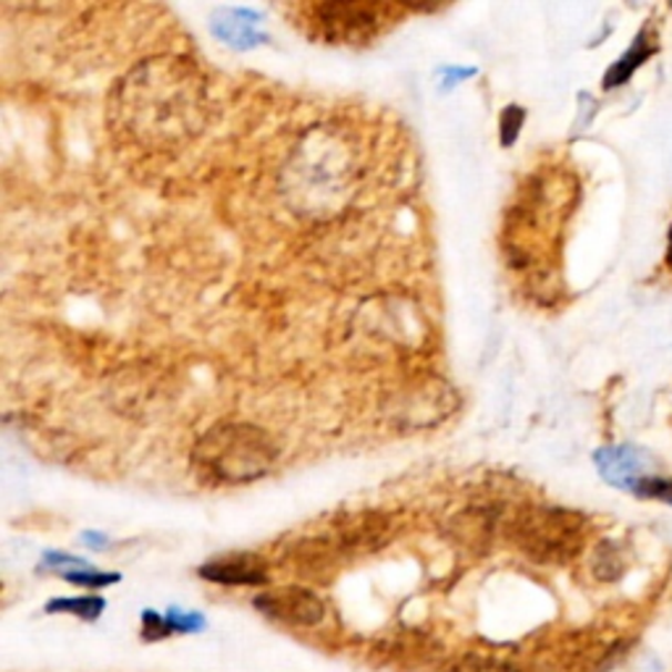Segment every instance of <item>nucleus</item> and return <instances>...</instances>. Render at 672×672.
I'll return each mask as SVG.
<instances>
[{
  "label": "nucleus",
  "instance_id": "obj_1",
  "mask_svg": "<svg viewBox=\"0 0 672 672\" xmlns=\"http://www.w3.org/2000/svg\"><path fill=\"white\" fill-rule=\"evenodd\" d=\"M116 111L134 140L171 145L203 129L205 84L192 61H145L119 84Z\"/></svg>",
  "mask_w": 672,
  "mask_h": 672
},
{
  "label": "nucleus",
  "instance_id": "obj_2",
  "mask_svg": "<svg viewBox=\"0 0 672 672\" xmlns=\"http://www.w3.org/2000/svg\"><path fill=\"white\" fill-rule=\"evenodd\" d=\"M276 457L274 439L261 426L226 420L197 441L192 462L211 483H253L271 474Z\"/></svg>",
  "mask_w": 672,
  "mask_h": 672
},
{
  "label": "nucleus",
  "instance_id": "obj_3",
  "mask_svg": "<svg viewBox=\"0 0 672 672\" xmlns=\"http://www.w3.org/2000/svg\"><path fill=\"white\" fill-rule=\"evenodd\" d=\"M507 536L528 560L564 564L581 552L586 518L554 505H526L507 523Z\"/></svg>",
  "mask_w": 672,
  "mask_h": 672
},
{
  "label": "nucleus",
  "instance_id": "obj_4",
  "mask_svg": "<svg viewBox=\"0 0 672 672\" xmlns=\"http://www.w3.org/2000/svg\"><path fill=\"white\" fill-rule=\"evenodd\" d=\"M403 9L395 3H316L305 9L313 38L332 45H366L397 24Z\"/></svg>",
  "mask_w": 672,
  "mask_h": 672
},
{
  "label": "nucleus",
  "instance_id": "obj_5",
  "mask_svg": "<svg viewBox=\"0 0 672 672\" xmlns=\"http://www.w3.org/2000/svg\"><path fill=\"white\" fill-rule=\"evenodd\" d=\"M257 612L276 623H287L295 628H313L324 620L326 604L316 591L305 589V586H278L261 597H255Z\"/></svg>",
  "mask_w": 672,
  "mask_h": 672
},
{
  "label": "nucleus",
  "instance_id": "obj_6",
  "mask_svg": "<svg viewBox=\"0 0 672 672\" xmlns=\"http://www.w3.org/2000/svg\"><path fill=\"white\" fill-rule=\"evenodd\" d=\"M261 27L263 17L250 9H221L211 21V32L234 50H250L266 42L268 38Z\"/></svg>",
  "mask_w": 672,
  "mask_h": 672
},
{
  "label": "nucleus",
  "instance_id": "obj_7",
  "mask_svg": "<svg viewBox=\"0 0 672 672\" xmlns=\"http://www.w3.org/2000/svg\"><path fill=\"white\" fill-rule=\"evenodd\" d=\"M205 581L221 586H263L268 583V568L257 554H228L221 560L205 562L200 568Z\"/></svg>",
  "mask_w": 672,
  "mask_h": 672
},
{
  "label": "nucleus",
  "instance_id": "obj_8",
  "mask_svg": "<svg viewBox=\"0 0 672 672\" xmlns=\"http://www.w3.org/2000/svg\"><path fill=\"white\" fill-rule=\"evenodd\" d=\"M597 465L599 474H602L607 481L612 486H625V489H635V483L641 481L639 470V455L628 447H612V449H602L597 455Z\"/></svg>",
  "mask_w": 672,
  "mask_h": 672
},
{
  "label": "nucleus",
  "instance_id": "obj_9",
  "mask_svg": "<svg viewBox=\"0 0 672 672\" xmlns=\"http://www.w3.org/2000/svg\"><path fill=\"white\" fill-rule=\"evenodd\" d=\"M499 523V507H470L457 515V518L449 523L452 533L457 539L465 541V544H476L481 547L489 541L491 531H495Z\"/></svg>",
  "mask_w": 672,
  "mask_h": 672
},
{
  "label": "nucleus",
  "instance_id": "obj_10",
  "mask_svg": "<svg viewBox=\"0 0 672 672\" xmlns=\"http://www.w3.org/2000/svg\"><path fill=\"white\" fill-rule=\"evenodd\" d=\"M654 50H656L654 38H649V32H641L639 38H635L633 48L628 50L623 59L614 63V67L610 71H607L604 88L612 90V88H620V84H625L633 77L635 69L643 67V63L652 59Z\"/></svg>",
  "mask_w": 672,
  "mask_h": 672
},
{
  "label": "nucleus",
  "instance_id": "obj_11",
  "mask_svg": "<svg viewBox=\"0 0 672 672\" xmlns=\"http://www.w3.org/2000/svg\"><path fill=\"white\" fill-rule=\"evenodd\" d=\"M105 610V602L100 597H77V599H55L48 604V612H71L82 620H95Z\"/></svg>",
  "mask_w": 672,
  "mask_h": 672
},
{
  "label": "nucleus",
  "instance_id": "obj_12",
  "mask_svg": "<svg viewBox=\"0 0 672 672\" xmlns=\"http://www.w3.org/2000/svg\"><path fill=\"white\" fill-rule=\"evenodd\" d=\"M620 573H623V560H620L614 544L604 541V544L597 549V554H593V576H597L599 581H614V578H620Z\"/></svg>",
  "mask_w": 672,
  "mask_h": 672
},
{
  "label": "nucleus",
  "instance_id": "obj_13",
  "mask_svg": "<svg viewBox=\"0 0 672 672\" xmlns=\"http://www.w3.org/2000/svg\"><path fill=\"white\" fill-rule=\"evenodd\" d=\"M449 672H518L510 662L491 660V656H476L468 654L460 662H455V668Z\"/></svg>",
  "mask_w": 672,
  "mask_h": 672
},
{
  "label": "nucleus",
  "instance_id": "obj_14",
  "mask_svg": "<svg viewBox=\"0 0 672 672\" xmlns=\"http://www.w3.org/2000/svg\"><path fill=\"white\" fill-rule=\"evenodd\" d=\"M523 121H526V111L520 109V105H510V109H505L502 129H499V140H502L505 147L515 145V140H518Z\"/></svg>",
  "mask_w": 672,
  "mask_h": 672
},
{
  "label": "nucleus",
  "instance_id": "obj_15",
  "mask_svg": "<svg viewBox=\"0 0 672 672\" xmlns=\"http://www.w3.org/2000/svg\"><path fill=\"white\" fill-rule=\"evenodd\" d=\"M635 495L662 499V502L672 505V481H668V478H641V481L635 483Z\"/></svg>",
  "mask_w": 672,
  "mask_h": 672
},
{
  "label": "nucleus",
  "instance_id": "obj_16",
  "mask_svg": "<svg viewBox=\"0 0 672 672\" xmlns=\"http://www.w3.org/2000/svg\"><path fill=\"white\" fill-rule=\"evenodd\" d=\"M63 578L71 583H80V586H109L116 583L119 576L116 573H92V570H80V573H63Z\"/></svg>",
  "mask_w": 672,
  "mask_h": 672
},
{
  "label": "nucleus",
  "instance_id": "obj_17",
  "mask_svg": "<svg viewBox=\"0 0 672 672\" xmlns=\"http://www.w3.org/2000/svg\"><path fill=\"white\" fill-rule=\"evenodd\" d=\"M166 633H171L169 620H161L155 612H145V639L155 641V639H161V635H166Z\"/></svg>",
  "mask_w": 672,
  "mask_h": 672
},
{
  "label": "nucleus",
  "instance_id": "obj_18",
  "mask_svg": "<svg viewBox=\"0 0 672 672\" xmlns=\"http://www.w3.org/2000/svg\"><path fill=\"white\" fill-rule=\"evenodd\" d=\"M445 74L449 77V80H447V84H455L457 80H465V77H474V74H476V71H474V69H465V71H462V69H447V71H445Z\"/></svg>",
  "mask_w": 672,
  "mask_h": 672
},
{
  "label": "nucleus",
  "instance_id": "obj_19",
  "mask_svg": "<svg viewBox=\"0 0 672 672\" xmlns=\"http://www.w3.org/2000/svg\"><path fill=\"white\" fill-rule=\"evenodd\" d=\"M668 263L672 266V228H670V245H668Z\"/></svg>",
  "mask_w": 672,
  "mask_h": 672
}]
</instances>
